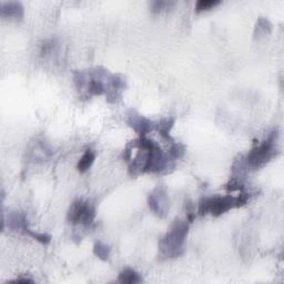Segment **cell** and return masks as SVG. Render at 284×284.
<instances>
[{"mask_svg":"<svg viewBox=\"0 0 284 284\" xmlns=\"http://www.w3.org/2000/svg\"><path fill=\"white\" fill-rule=\"evenodd\" d=\"M189 225L186 221L175 220L166 236L160 239L159 252L162 259L179 258L184 253V243Z\"/></svg>","mask_w":284,"mask_h":284,"instance_id":"cell-1","label":"cell"},{"mask_svg":"<svg viewBox=\"0 0 284 284\" xmlns=\"http://www.w3.org/2000/svg\"><path fill=\"white\" fill-rule=\"evenodd\" d=\"M250 195L242 192L237 197L232 196H215L210 197H204L199 202V209L197 213L199 216L212 215L213 217H220L224 215L225 212L232 209L241 208L248 203Z\"/></svg>","mask_w":284,"mask_h":284,"instance_id":"cell-2","label":"cell"},{"mask_svg":"<svg viewBox=\"0 0 284 284\" xmlns=\"http://www.w3.org/2000/svg\"><path fill=\"white\" fill-rule=\"evenodd\" d=\"M277 152V133H272L264 141L255 146L244 158V164L251 170H258L270 161Z\"/></svg>","mask_w":284,"mask_h":284,"instance_id":"cell-3","label":"cell"},{"mask_svg":"<svg viewBox=\"0 0 284 284\" xmlns=\"http://www.w3.org/2000/svg\"><path fill=\"white\" fill-rule=\"evenodd\" d=\"M67 218L70 223L89 226L93 223L96 218V209L91 203L78 199L70 205Z\"/></svg>","mask_w":284,"mask_h":284,"instance_id":"cell-4","label":"cell"},{"mask_svg":"<svg viewBox=\"0 0 284 284\" xmlns=\"http://www.w3.org/2000/svg\"><path fill=\"white\" fill-rule=\"evenodd\" d=\"M148 203L151 211L154 213L155 216L160 218H164L170 209V201H169L167 189L163 186H159L155 188L153 191L150 193L149 197H148Z\"/></svg>","mask_w":284,"mask_h":284,"instance_id":"cell-5","label":"cell"},{"mask_svg":"<svg viewBox=\"0 0 284 284\" xmlns=\"http://www.w3.org/2000/svg\"><path fill=\"white\" fill-rule=\"evenodd\" d=\"M128 123H129V126L132 128L134 131H137L138 133L141 134V137L146 135L147 133H149L154 128V125L150 120H148L147 118L135 112H132L130 114L129 118H128Z\"/></svg>","mask_w":284,"mask_h":284,"instance_id":"cell-6","label":"cell"},{"mask_svg":"<svg viewBox=\"0 0 284 284\" xmlns=\"http://www.w3.org/2000/svg\"><path fill=\"white\" fill-rule=\"evenodd\" d=\"M2 18L10 19H22L23 17V6L22 2L9 1L1 2V12H0Z\"/></svg>","mask_w":284,"mask_h":284,"instance_id":"cell-7","label":"cell"},{"mask_svg":"<svg viewBox=\"0 0 284 284\" xmlns=\"http://www.w3.org/2000/svg\"><path fill=\"white\" fill-rule=\"evenodd\" d=\"M8 224H9L10 229L15 230V231L24 232L27 228H29L26 215L20 212H11L8 217Z\"/></svg>","mask_w":284,"mask_h":284,"instance_id":"cell-8","label":"cell"},{"mask_svg":"<svg viewBox=\"0 0 284 284\" xmlns=\"http://www.w3.org/2000/svg\"><path fill=\"white\" fill-rule=\"evenodd\" d=\"M118 282L123 283V284H137L143 282V279L141 275H140L137 271H134L130 267H127L120 272L118 277Z\"/></svg>","mask_w":284,"mask_h":284,"instance_id":"cell-9","label":"cell"},{"mask_svg":"<svg viewBox=\"0 0 284 284\" xmlns=\"http://www.w3.org/2000/svg\"><path fill=\"white\" fill-rule=\"evenodd\" d=\"M96 160V154L92 150H86L85 153L82 154V157L80 158L79 162L77 164V170L80 172V174H85L87 172L90 168L92 167V164Z\"/></svg>","mask_w":284,"mask_h":284,"instance_id":"cell-10","label":"cell"},{"mask_svg":"<svg viewBox=\"0 0 284 284\" xmlns=\"http://www.w3.org/2000/svg\"><path fill=\"white\" fill-rule=\"evenodd\" d=\"M110 252H111L110 246L105 244L104 242L98 241L93 245V254L96 255L97 258L100 259V260H102V261H108L109 260Z\"/></svg>","mask_w":284,"mask_h":284,"instance_id":"cell-11","label":"cell"},{"mask_svg":"<svg viewBox=\"0 0 284 284\" xmlns=\"http://www.w3.org/2000/svg\"><path fill=\"white\" fill-rule=\"evenodd\" d=\"M175 120L174 119H163L159 122V125H157V129L161 134V137L166 140H171L170 138V131L174 127Z\"/></svg>","mask_w":284,"mask_h":284,"instance_id":"cell-12","label":"cell"},{"mask_svg":"<svg viewBox=\"0 0 284 284\" xmlns=\"http://www.w3.org/2000/svg\"><path fill=\"white\" fill-rule=\"evenodd\" d=\"M220 3L221 1H219V0H199L196 5V10L197 12L210 10L211 8H215L216 6L220 5Z\"/></svg>","mask_w":284,"mask_h":284,"instance_id":"cell-13","label":"cell"},{"mask_svg":"<svg viewBox=\"0 0 284 284\" xmlns=\"http://www.w3.org/2000/svg\"><path fill=\"white\" fill-rule=\"evenodd\" d=\"M24 233L29 234L30 237L36 239L37 241H39L40 243H43V244H48V243H50V241H51V237L49 236V234L35 232V231H32V230H30L29 228H27V230L24 231Z\"/></svg>","mask_w":284,"mask_h":284,"instance_id":"cell-14","label":"cell"},{"mask_svg":"<svg viewBox=\"0 0 284 284\" xmlns=\"http://www.w3.org/2000/svg\"><path fill=\"white\" fill-rule=\"evenodd\" d=\"M169 154H170L171 159L178 160L184 154V147L182 145H179V143H174L170 148Z\"/></svg>","mask_w":284,"mask_h":284,"instance_id":"cell-15","label":"cell"},{"mask_svg":"<svg viewBox=\"0 0 284 284\" xmlns=\"http://www.w3.org/2000/svg\"><path fill=\"white\" fill-rule=\"evenodd\" d=\"M258 31V35H261L263 32V35L270 34L271 32V23L269 22V20L266 19H260L259 22L257 23V27H255V32Z\"/></svg>","mask_w":284,"mask_h":284,"instance_id":"cell-16","label":"cell"},{"mask_svg":"<svg viewBox=\"0 0 284 284\" xmlns=\"http://www.w3.org/2000/svg\"><path fill=\"white\" fill-rule=\"evenodd\" d=\"M174 5H175V2H170V1H153L151 3V10L155 12V14H158V12L169 9V8Z\"/></svg>","mask_w":284,"mask_h":284,"instance_id":"cell-17","label":"cell"},{"mask_svg":"<svg viewBox=\"0 0 284 284\" xmlns=\"http://www.w3.org/2000/svg\"><path fill=\"white\" fill-rule=\"evenodd\" d=\"M12 282H22V283H34V281H32L31 279H17V280H15V281H12Z\"/></svg>","mask_w":284,"mask_h":284,"instance_id":"cell-18","label":"cell"}]
</instances>
